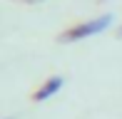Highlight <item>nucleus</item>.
<instances>
[{"label":"nucleus","instance_id":"2","mask_svg":"<svg viewBox=\"0 0 122 119\" xmlns=\"http://www.w3.org/2000/svg\"><path fill=\"white\" fill-rule=\"evenodd\" d=\"M60 87H62V79H60V77H52V79H47V82L32 94V99H35V102H42V99H47V97H52Z\"/></svg>","mask_w":122,"mask_h":119},{"label":"nucleus","instance_id":"1","mask_svg":"<svg viewBox=\"0 0 122 119\" xmlns=\"http://www.w3.org/2000/svg\"><path fill=\"white\" fill-rule=\"evenodd\" d=\"M110 23H112V15H100V18H92V20H85V23H77V25H72V27H67L65 32H60L57 40H60V42H77V40H85V37L100 35L102 30H107Z\"/></svg>","mask_w":122,"mask_h":119},{"label":"nucleus","instance_id":"3","mask_svg":"<svg viewBox=\"0 0 122 119\" xmlns=\"http://www.w3.org/2000/svg\"><path fill=\"white\" fill-rule=\"evenodd\" d=\"M20 3H30L32 5V3H40V0H20Z\"/></svg>","mask_w":122,"mask_h":119}]
</instances>
